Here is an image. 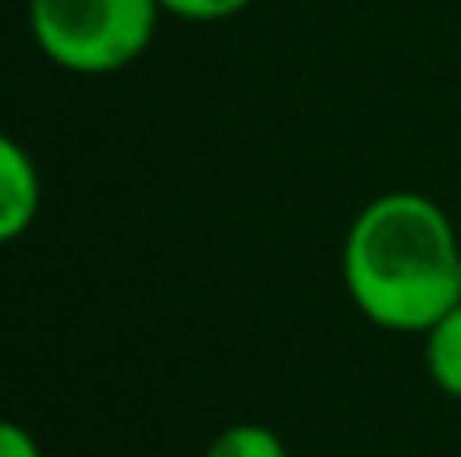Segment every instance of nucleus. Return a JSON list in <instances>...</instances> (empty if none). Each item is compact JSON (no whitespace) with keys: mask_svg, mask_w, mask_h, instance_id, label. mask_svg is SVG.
<instances>
[{"mask_svg":"<svg viewBox=\"0 0 461 457\" xmlns=\"http://www.w3.org/2000/svg\"><path fill=\"white\" fill-rule=\"evenodd\" d=\"M0 457H45L41 453V442L16 421H5L0 426Z\"/></svg>","mask_w":461,"mask_h":457,"instance_id":"0eeeda50","label":"nucleus"},{"mask_svg":"<svg viewBox=\"0 0 461 457\" xmlns=\"http://www.w3.org/2000/svg\"><path fill=\"white\" fill-rule=\"evenodd\" d=\"M158 0H29V32L65 73H122L150 49L158 32Z\"/></svg>","mask_w":461,"mask_h":457,"instance_id":"f03ea898","label":"nucleus"},{"mask_svg":"<svg viewBox=\"0 0 461 457\" xmlns=\"http://www.w3.org/2000/svg\"><path fill=\"white\" fill-rule=\"evenodd\" d=\"M41 215L37 158L16 138L0 142V239L16 243Z\"/></svg>","mask_w":461,"mask_h":457,"instance_id":"7ed1b4c3","label":"nucleus"},{"mask_svg":"<svg viewBox=\"0 0 461 457\" xmlns=\"http://www.w3.org/2000/svg\"><path fill=\"white\" fill-rule=\"evenodd\" d=\"M162 13L178 16V21H199V24H215L230 21V16L247 13L255 0H158Z\"/></svg>","mask_w":461,"mask_h":457,"instance_id":"423d86ee","label":"nucleus"},{"mask_svg":"<svg viewBox=\"0 0 461 457\" xmlns=\"http://www.w3.org/2000/svg\"><path fill=\"white\" fill-rule=\"evenodd\" d=\"M203 457H292V453H287L284 437L276 429L255 426V421H239V426H227L207 445Z\"/></svg>","mask_w":461,"mask_h":457,"instance_id":"39448f33","label":"nucleus"},{"mask_svg":"<svg viewBox=\"0 0 461 457\" xmlns=\"http://www.w3.org/2000/svg\"><path fill=\"white\" fill-rule=\"evenodd\" d=\"M425 369L438 393L461 401V304H454L425 332Z\"/></svg>","mask_w":461,"mask_h":457,"instance_id":"20e7f679","label":"nucleus"},{"mask_svg":"<svg viewBox=\"0 0 461 457\" xmlns=\"http://www.w3.org/2000/svg\"><path fill=\"white\" fill-rule=\"evenodd\" d=\"M344 291L368 324L425 336L461 304V243L421 191H389L368 199L348 223L340 247Z\"/></svg>","mask_w":461,"mask_h":457,"instance_id":"f257e3e1","label":"nucleus"}]
</instances>
